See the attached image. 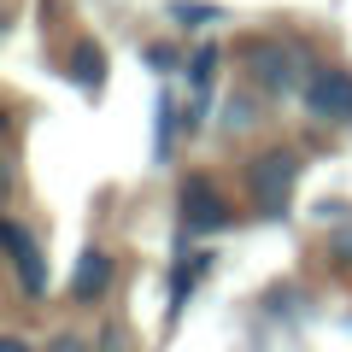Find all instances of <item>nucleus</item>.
<instances>
[{"mask_svg":"<svg viewBox=\"0 0 352 352\" xmlns=\"http://www.w3.org/2000/svg\"><path fill=\"white\" fill-rule=\"evenodd\" d=\"M0 352H30V340L24 335H0Z\"/></svg>","mask_w":352,"mask_h":352,"instance_id":"16","label":"nucleus"},{"mask_svg":"<svg viewBox=\"0 0 352 352\" xmlns=\"http://www.w3.org/2000/svg\"><path fill=\"white\" fill-rule=\"evenodd\" d=\"M252 124H258V106H252L247 94H235V100L223 106V129H229V135H241V129H252Z\"/></svg>","mask_w":352,"mask_h":352,"instance_id":"10","label":"nucleus"},{"mask_svg":"<svg viewBox=\"0 0 352 352\" xmlns=\"http://www.w3.org/2000/svg\"><path fill=\"white\" fill-rule=\"evenodd\" d=\"M47 352H94V335H76V329H59V335H47Z\"/></svg>","mask_w":352,"mask_h":352,"instance_id":"13","label":"nucleus"},{"mask_svg":"<svg viewBox=\"0 0 352 352\" xmlns=\"http://www.w3.org/2000/svg\"><path fill=\"white\" fill-rule=\"evenodd\" d=\"M247 71H252V82H258L270 100H294V94L305 100V82H311L305 59L294 47H282V41H270V36L247 41Z\"/></svg>","mask_w":352,"mask_h":352,"instance_id":"2","label":"nucleus"},{"mask_svg":"<svg viewBox=\"0 0 352 352\" xmlns=\"http://www.w3.org/2000/svg\"><path fill=\"white\" fill-rule=\"evenodd\" d=\"M147 65H153V71H170L176 53H170V47H147Z\"/></svg>","mask_w":352,"mask_h":352,"instance_id":"15","label":"nucleus"},{"mask_svg":"<svg viewBox=\"0 0 352 352\" xmlns=\"http://www.w3.org/2000/svg\"><path fill=\"white\" fill-rule=\"evenodd\" d=\"M71 76H76V88H94L106 82V53H100V41H76V65H71Z\"/></svg>","mask_w":352,"mask_h":352,"instance_id":"7","label":"nucleus"},{"mask_svg":"<svg viewBox=\"0 0 352 352\" xmlns=\"http://www.w3.org/2000/svg\"><path fill=\"white\" fill-rule=\"evenodd\" d=\"M94 352H129V335H124V323H106L100 335H94Z\"/></svg>","mask_w":352,"mask_h":352,"instance_id":"14","label":"nucleus"},{"mask_svg":"<svg viewBox=\"0 0 352 352\" xmlns=\"http://www.w3.org/2000/svg\"><path fill=\"white\" fill-rule=\"evenodd\" d=\"M329 264H335V270H352V223L329 229Z\"/></svg>","mask_w":352,"mask_h":352,"instance_id":"11","label":"nucleus"},{"mask_svg":"<svg viewBox=\"0 0 352 352\" xmlns=\"http://www.w3.org/2000/svg\"><path fill=\"white\" fill-rule=\"evenodd\" d=\"M217 47H194V65H188V88L194 94H212V76H217Z\"/></svg>","mask_w":352,"mask_h":352,"instance_id":"9","label":"nucleus"},{"mask_svg":"<svg viewBox=\"0 0 352 352\" xmlns=\"http://www.w3.org/2000/svg\"><path fill=\"white\" fill-rule=\"evenodd\" d=\"M164 12H170L182 30H206V24H217V18H223V6H212V0H170Z\"/></svg>","mask_w":352,"mask_h":352,"instance_id":"8","label":"nucleus"},{"mask_svg":"<svg viewBox=\"0 0 352 352\" xmlns=\"http://www.w3.org/2000/svg\"><path fill=\"white\" fill-rule=\"evenodd\" d=\"M170 106H176V100L164 94V100H159V129H153V159H170V118H176Z\"/></svg>","mask_w":352,"mask_h":352,"instance_id":"12","label":"nucleus"},{"mask_svg":"<svg viewBox=\"0 0 352 352\" xmlns=\"http://www.w3.org/2000/svg\"><path fill=\"white\" fill-rule=\"evenodd\" d=\"M0 241H6V264H12V276H18V294H24L30 305H41L47 300V247L36 241V229H30L18 212H6Z\"/></svg>","mask_w":352,"mask_h":352,"instance_id":"3","label":"nucleus"},{"mask_svg":"<svg viewBox=\"0 0 352 352\" xmlns=\"http://www.w3.org/2000/svg\"><path fill=\"white\" fill-rule=\"evenodd\" d=\"M300 164H305L300 147H264V153L247 159V194H252V206H258L264 217L288 212V194H294V182H300Z\"/></svg>","mask_w":352,"mask_h":352,"instance_id":"1","label":"nucleus"},{"mask_svg":"<svg viewBox=\"0 0 352 352\" xmlns=\"http://www.w3.org/2000/svg\"><path fill=\"white\" fill-rule=\"evenodd\" d=\"M112 276H118L112 252H106V247H88L82 258H76V270H71V300H76V305H94V300H106Z\"/></svg>","mask_w":352,"mask_h":352,"instance_id":"6","label":"nucleus"},{"mask_svg":"<svg viewBox=\"0 0 352 352\" xmlns=\"http://www.w3.org/2000/svg\"><path fill=\"white\" fill-rule=\"evenodd\" d=\"M229 217H235V206L206 170L182 176V235H217V229H229Z\"/></svg>","mask_w":352,"mask_h":352,"instance_id":"4","label":"nucleus"},{"mask_svg":"<svg viewBox=\"0 0 352 352\" xmlns=\"http://www.w3.org/2000/svg\"><path fill=\"white\" fill-rule=\"evenodd\" d=\"M305 112L317 124H352V71L346 65H317L305 82Z\"/></svg>","mask_w":352,"mask_h":352,"instance_id":"5","label":"nucleus"}]
</instances>
